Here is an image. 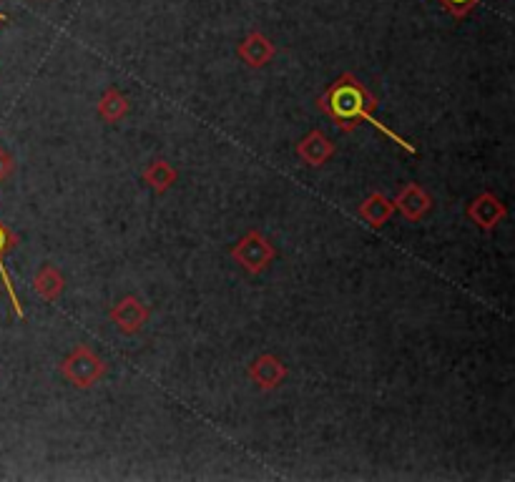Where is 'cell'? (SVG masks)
Returning <instances> with one entry per match:
<instances>
[{
  "label": "cell",
  "instance_id": "6da1fadb",
  "mask_svg": "<svg viewBox=\"0 0 515 482\" xmlns=\"http://www.w3.org/2000/svg\"><path fill=\"white\" fill-rule=\"evenodd\" d=\"M317 108H320L322 113H327L342 131H352L357 124H370L375 126L380 134H385L387 139L395 141L400 149H405L407 154H418V146L407 144L400 134H395L390 126H385L382 121H377V118L372 116V111L377 108V98L372 96L365 88V83H362L360 78L352 76V73H342V76L322 93L320 101H317Z\"/></svg>",
  "mask_w": 515,
  "mask_h": 482
},
{
  "label": "cell",
  "instance_id": "7a4b0ae2",
  "mask_svg": "<svg viewBox=\"0 0 515 482\" xmlns=\"http://www.w3.org/2000/svg\"><path fill=\"white\" fill-rule=\"evenodd\" d=\"M61 375L68 385L78 387V390H88L96 382L103 380L106 375V362L98 352H93L86 344H78L71 352L66 354V359L61 362Z\"/></svg>",
  "mask_w": 515,
  "mask_h": 482
},
{
  "label": "cell",
  "instance_id": "3957f363",
  "mask_svg": "<svg viewBox=\"0 0 515 482\" xmlns=\"http://www.w3.org/2000/svg\"><path fill=\"white\" fill-rule=\"evenodd\" d=\"M232 259L247 274H262L267 272L269 264L277 259V249H274V244L262 234V231L252 229L234 244Z\"/></svg>",
  "mask_w": 515,
  "mask_h": 482
},
{
  "label": "cell",
  "instance_id": "277c9868",
  "mask_svg": "<svg viewBox=\"0 0 515 482\" xmlns=\"http://www.w3.org/2000/svg\"><path fill=\"white\" fill-rule=\"evenodd\" d=\"M505 216H508V206L490 191H483L468 204V219L483 231H493Z\"/></svg>",
  "mask_w": 515,
  "mask_h": 482
},
{
  "label": "cell",
  "instance_id": "5b68a950",
  "mask_svg": "<svg viewBox=\"0 0 515 482\" xmlns=\"http://www.w3.org/2000/svg\"><path fill=\"white\" fill-rule=\"evenodd\" d=\"M149 307L136 297H124L111 309V322L116 324L121 334H139L144 324L149 322Z\"/></svg>",
  "mask_w": 515,
  "mask_h": 482
},
{
  "label": "cell",
  "instance_id": "8992f818",
  "mask_svg": "<svg viewBox=\"0 0 515 482\" xmlns=\"http://www.w3.org/2000/svg\"><path fill=\"white\" fill-rule=\"evenodd\" d=\"M247 375L259 390H274V387H279L284 380H287L289 370L277 354L267 352V354H259V357L254 359L252 365H249Z\"/></svg>",
  "mask_w": 515,
  "mask_h": 482
},
{
  "label": "cell",
  "instance_id": "52a82bcc",
  "mask_svg": "<svg viewBox=\"0 0 515 482\" xmlns=\"http://www.w3.org/2000/svg\"><path fill=\"white\" fill-rule=\"evenodd\" d=\"M395 209H400V214L407 221H420L428 216V211L433 209V196L423 189L420 184H405L395 196Z\"/></svg>",
  "mask_w": 515,
  "mask_h": 482
},
{
  "label": "cell",
  "instance_id": "ba28073f",
  "mask_svg": "<svg viewBox=\"0 0 515 482\" xmlns=\"http://www.w3.org/2000/svg\"><path fill=\"white\" fill-rule=\"evenodd\" d=\"M297 156L307 166H325L335 156V144L325 136V131H309L297 144Z\"/></svg>",
  "mask_w": 515,
  "mask_h": 482
},
{
  "label": "cell",
  "instance_id": "9c48e42d",
  "mask_svg": "<svg viewBox=\"0 0 515 482\" xmlns=\"http://www.w3.org/2000/svg\"><path fill=\"white\" fill-rule=\"evenodd\" d=\"M237 56L242 58L249 68H264L274 56H277V48H274V43L269 41L264 33L254 31V33H249L242 43H239Z\"/></svg>",
  "mask_w": 515,
  "mask_h": 482
},
{
  "label": "cell",
  "instance_id": "30bf717a",
  "mask_svg": "<svg viewBox=\"0 0 515 482\" xmlns=\"http://www.w3.org/2000/svg\"><path fill=\"white\" fill-rule=\"evenodd\" d=\"M13 247H16V234H13V231L8 229L3 221H0V279H3V287H6L8 297H11L13 312H16L18 319H23L26 317V309H23L21 297H18V292H16V284H13L11 274H8V269H6V254L11 252Z\"/></svg>",
  "mask_w": 515,
  "mask_h": 482
},
{
  "label": "cell",
  "instance_id": "8fae6325",
  "mask_svg": "<svg viewBox=\"0 0 515 482\" xmlns=\"http://www.w3.org/2000/svg\"><path fill=\"white\" fill-rule=\"evenodd\" d=\"M357 214H360L370 226L380 229V226H385L387 221L392 219V214H395V204H392V199H387L382 191H375V194H370L365 201H362Z\"/></svg>",
  "mask_w": 515,
  "mask_h": 482
},
{
  "label": "cell",
  "instance_id": "7c38bea8",
  "mask_svg": "<svg viewBox=\"0 0 515 482\" xmlns=\"http://www.w3.org/2000/svg\"><path fill=\"white\" fill-rule=\"evenodd\" d=\"M33 289H36L38 297H41L43 302H56V299L63 294V289H66V279H63L61 269L58 267H53V264H43V267L38 269L36 279H33Z\"/></svg>",
  "mask_w": 515,
  "mask_h": 482
},
{
  "label": "cell",
  "instance_id": "4fadbf2b",
  "mask_svg": "<svg viewBox=\"0 0 515 482\" xmlns=\"http://www.w3.org/2000/svg\"><path fill=\"white\" fill-rule=\"evenodd\" d=\"M129 111V98H126L116 86H109L103 91V96L98 98V116H101L103 121H109V124H119L121 118L129 116Z\"/></svg>",
  "mask_w": 515,
  "mask_h": 482
},
{
  "label": "cell",
  "instance_id": "5bb4252c",
  "mask_svg": "<svg viewBox=\"0 0 515 482\" xmlns=\"http://www.w3.org/2000/svg\"><path fill=\"white\" fill-rule=\"evenodd\" d=\"M176 179H179V174H176L174 166L164 159L151 161L144 169V184L149 186V189H154L156 194H166V191L176 184Z\"/></svg>",
  "mask_w": 515,
  "mask_h": 482
},
{
  "label": "cell",
  "instance_id": "9a60e30c",
  "mask_svg": "<svg viewBox=\"0 0 515 482\" xmlns=\"http://www.w3.org/2000/svg\"><path fill=\"white\" fill-rule=\"evenodd\" d=\"M440 3H443V8L450 13V16L465 18L475 6H478L480 0H440Z\"/></svg>",
  "mask_w": 515,
  "mask_h": 482
},
{
  "label": "cell",
  "instance_id": "2e32d148",
  "mask_svg": "<svg viewBox=\"0 0 515 482\" xmlns=\"http://www.w3.org/2000/svg\"><path fill=\"white\" fill-rule=\"evenodd\" d=\"M13 174H16V159L6 146H0V184H6Z\"/></svg>",
  "mask_w": 515,
  "mask_h": 482
},
{
  "label": "cell",
  "instance_id": "e0dca14e",
  "mask_svg": "<svg viewBox=\"0 0 515 482\" xmlns=\"http://www.w3.org/2000/svg\"><path fill=\"white\" fill-rule=\"evenodd\" d=\"M6 23H8V16L3 11H0V26H6Z\"/></svg>",
  "mask_w": 515,
  "mask_h": 482
}]
</instances>
